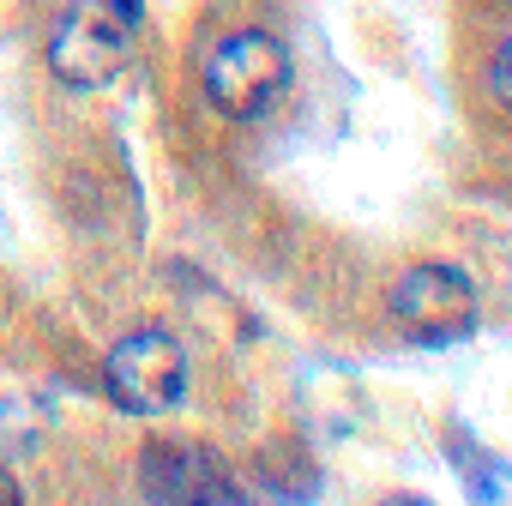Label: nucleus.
Here are the masks:
<instances>
[{"label":"nucleus","mask_w":512,"mask_h":506,"mask_svg":"<svg viewBox=\"0 0 512 506\" xmlns=\"http://www.w3.org/2000/svg\"><path fill=\"white\" fill-rule=\"evenodd\" d=\"M290 91V55L272 31H229L205 49V103L229 121H266Z\"/></svg>","instance_id":"1"},{"label":"nucleus","mask_w":512,"mask_h":506,"mask_svg":"<svg viewBox=\"0 0 512 506\" xmlns=\"http://www.w3.org/2000/svg\"><path fill=\"white\" fill-rule=\"evenodd\" d=\"M103 392L121 416H169L187 398V344L169 326L127 332L103 362Z\"/></svg>","instance_id":"2"},{"label":"nucleus","mask_w":512,"mask_h":506,"mask_svg":"<svg viewBox=\"0 0 512 506\" xmlns=\"http://www.w3.org/2000/svg\"><path fill=\"white\" fill-rule=\"evenodd\" d=\"M133 67V19L109 0H79L49 37V73L67 91H103Z\"/></svg>","instance_id":"3"},{"label":"nucleus","mask_w":512,"mask_h":506,"mask_svg":"<svg viewBox=\"0 0 512 506\" xmlns=\"http://www.w3.org/2000/svg\"><path fill=\"white\" fill-rule=\"evenodd\" d=\"M386 314H392V326H398L410 344L440 350V344H458V338L476 332V284H470L458 266L428 260V266H410V272L392 284Z\"/></svg>","instance_id":"4"},{"label":"nucleus","mask_w":512,"mask_h":506,"mask_svg":"<svg viewBox=\"0 0 512 506\" xmlns=\"http://www.w3.org/2000/svg\"><path fill=\"white\" fill-rule=\"evenodd\" d=\"M139 488H145V500H163V506H229V500H241L229 464L193 440H151L139 452Z\"/></svg>","instance_id":"5"},{"label":"nucleus","mask_w":512,"mask_h":506,"mask_svg":"<svg viewBox=\"0 0 512 506\" xmlns=\"http://www.w3.org/2000/svg\"><path fill=\"white\" fill-rule=\"evenodd\" d=\"M488 97L512 115V37L494 49V61H488Z\"/></svg>","instance_id":"6"},{"label":"nucleus","mask_w":512,"mask_h":506,"mask_svg":"<svg viewBox=\"0 0 512 506\" xmlns=\"http://www.w3.org/2000/svg\"><path fill=\"white\" fill-rule=\"evenodd\" d=\"M19 500H25V488H19L7 470H0V506H19Z\"/></svg>","instance_id":"7"},{"label":"nucleus","mask_w":512,"mask_h":506,"mask_svg":"<svg viewBox=\"0 0 512 506\" xmlns=\"http://www.w3.org/2000/svg\"><path fill=\"white\" fill-rule=\"evenodd\" d=\"M109 7H121V13H127V19L139 25V0H109Z\"/></svg>","instance_id":"8"}]
</instances>
